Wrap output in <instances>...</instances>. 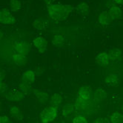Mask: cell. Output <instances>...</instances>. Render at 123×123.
<instances>
[{"instance_id":"cell-5","label":"cell","mask_w":123,"mask_h":123,"mask_svg":"<svg viewBox=\"0 0 123 123\" xmlns=\"http://www.w3.org/2000/svg\"><path fill=\"white\" fill-rule=\"evenodd\" d=\"M15 22V17L9 10L6 8L0 10V23L5 25H13Z\"/></svg>"},{"instance_id":"cell-7","label":"cell","mask_w":123,"mask_h":123,"mask_svg":"<svg viewBox=\"0 0 123 123\" xmlns=\"http://www.w3.org/2000/svg\"><path fill=\"white\" fill-rule=\"evenodd\" d=\"M91 101H82L76 99L74 104L75 110L81 113L88 112L90 110H91Z\"/></svg>"},{"instance_id":"cell-12","label":"cell","mask_w":123,"mask_h":123,"mask_svg":"<svg viewBox=\"0 0 123 123\" xmlns=\"http://www.w3.org/2000/svg\"><path fill=\"white\" fill-rule=\"evenodd\" d=\"M11 60L13 62L18 66H24L27 64V58L26 55H20V54H14L12 55Z\"/></svg>"},{"instance_id":"cell-29","label":"cell","mask_w":123,"mask_h":123,"mask_svg":"<svg viewBox=\"0 0 123 123\" xmlns=\"http://www.w3.org/2000/svg\"><path fill=\"white\" fill-rule=\"evenodd\" d=\"M5 88H6V86L5 82H0V93H4L5 91Z\"/></svg>"},{"instance_id":"cell-24","label":"cell","mask_w":123,"mask_h":123,"mask_svg":"<svg viewBox=\"0 0 123 123\" xmlns=\"http://www.w3.org/2000/svg\"><path fill=\"white\" fill-rule=\"evenodd\" d=\"M111 123H122L123 116L122 114L119 112H114L111 116Z\"/></svg>"},{"instance_id":"cell-17","label":"cell","mask_w":123,"mask_h":123,"mask_svg":"<svg viewBox=\"0 0 123 123\" xmlns=\"http://www.w3.org/2000/svg\"><path fill=\"white\" fill-rule=\"evenodd\" d=\"M63 101V99L62 97L58 93H55L50 98V105L51 106H54V107H59V105L62 104Z\"/></svg>"},{"instance_id":"cell-13","label":"cell","mask_w":123,"mask_h":123,"mask_svg":"<svg viewBox=\"0 0 123 123\" xmlns=\"http://www.w3.org/2000/svg\"><path fill=\"white\" fill-rule=\"evenodd\" d=\"M35 79H36V75H35L34 72L32 70H28L22 75V83L31 84L35 81Z\"/></svg>"},{"instance_id":"cell-3","label":"cell","mask_w":123,"mask_h":123,"mask_svg":"<svg viewBox=\"0 0 123 123\" xmlns=\"http://www.w3.org/2000/svg\"><path fill=\"white\" fill-rule=\"evenodd\" d=\"M13 48L17 54L27 55L30 51V46L25 41L23 40H15L13 42Z\"/></svg>"},{"instance_id":"cell-25","label":"cell","mask_w":123,"mask_h":123,"mask_svg":"<svg viewBox=\"0 0 123 123\" xmlns=\"http://www.w3.org/2000/svg\"><path fill=\"white\" fill-rule=\"evenodd\" d=\"M65 43V37L62 35H56V36L54 37V40H53V44H54L55 46L57 47H61L64 45Z\"/></svg>"},{"instance_id":"cell-30","label":"cell","mask_w":123,"mask_h":123,"mask_svg":"<svg viewBox=\"0 0 123 123\" xmlns=\"http://www.w3.org/2000/svg\"><path fill=\"white\" fill-rule=\"evenodd\" d=\"M93 123H108V122L105 119L100 118V119H96L95 121H93Z\"/></svg>"},{"instance_id":"cell-19","label":"cell","mask_w":123,"mask_h":123,"mask_svg":"<svg viewBox=\"0 0 123 123\" xmlns=\"http://www.w3.org/2000/svg\"><path fill=\"white\" fill-rule=\"evenodd\" d=\"M108 96V93L102 88H98L94 93V101H99L102 99H106Z\"/></svg>"},{"instance_id":"cell-11","label":"cell","mask_w":123,"mask_h":123,"mask_svg":"<svg viewBox=\"0 0 123 123\" xmlns=\"http://www.w3.org/2000/svg\"><path fill=\"white\" fill-rule=\"evenodd\" d=\"M108 13L113 20H122V11L119 6L112 5L110 7Z\"/></svg>"},{"instance_id":"cell-28","label":"cell","mask_w":123,"mask_h":123,"mask_svg":"<svg viewBox=\"0 0 123 123\" xmlns=\"http://www.w3.org/2000/svg\"><path fill=\"white\" fill-rule=\"evenodd\" d=\"M5 70L2 69V68H0V82H3L5 81Z\"/></svg>"},{"instance_id":"cell-23","label":"cell","mask_w":123,"mask_h":123,"mask_svg":"<svg viewBox=\"0 0 123 123\" xmlns=\"http://www.w3.org/2000/svg\"><path fill=\"white\" fill-rule=\"evenodd\" d=\"M22 7V3L19 0H11L10 8L12 12L19 11Z\"/></svg>"},{"instance_id":"cell-31","label":"cell","mask_w":123,"mask_h":123,"mask_svg":"<svg viewBox=\"0 0 123 123\" xmlns=\"http://www.w3.org/2000/svg\"><path fill=\"white\" fill-rule=\"evenodd\" d=\"M56 0H44V2H45V3L48 6V5H50L52 4H54Z\"/></svg>"},{"instance_id":"cell-6","label":"cell","mask_w":123,"mask_h":123,"mask_svg":"<svg viewBox=\"0 0 123 123\" xmlns=\"http://www.w3.org/2000/svg\"><path fill=\"white\" fill-rule=\"evenodd\" d=\"M92 92L91 87L88 86H82L80 87L77 93V99L82 101H91L92 99Z\"/></svg>"},{"instance_id":"cell-16","label":"cell","mask_w":123,"mask_h":123,"mask_svg":"<svg viewBox=\"0 0 123 123\" xmlns=\"http://www.w3.org/2000/svg\"><path fill=\"white\" fill-rule=\"evenodd\" d=\"M108 56L110 59V62H117V61L119 60L122 58V52L120 49H113L109 51Z\"/></svg>"},{"instance_id":"cell-18","label":"cell","mask_w":123,"mask_h":123,"mask_svg":"<svg viewBox=\"0 0 123 123\" xmlns=\"http://www.w3.org/2000/svg\"><path fill=\"white\" fill-rule=\"evenodd\" d=\"M48 22L45 21V20H44L41 18H39V19H37V20H35L33 23H32V25H33V27L35 29H37V30H43V29H45L46 27H47V24Z\"/></svg>"},{"instance_id":"cell-34","label":"cell","mask_w":123,"mask_h":123,"mask_svg":"<svg viewBox=\"0 0 123 123\" xmlns=\"http://www.w3.org/2000/svg\"><path fill=\"white\" fill-rule=\"evenodd\" d=\"M0 108H1V105H0Z\"/></svg>"},{"instance_id":"cell-20","label":"cell","mask_w":123,"mask_h":123,"mask_svg":"<svg viewBox=\"0 0 123 123\" xmlns=\"http://www.w3.org/2000/svg\"><path fill=\"white\" fill-rule=\"evenodd\" d=\"M33 93L34 94L36 95L37 96V98L40 101L41 103H44V104H45L48 101V99H49V95L45 93H44L41 90H33Z\"/></svg>"},{"instance_id":"cell-4","label":"cell","mask_w":123,"mask_h":123,"mask_svg":"<svg viewBox=\"0 0 123 123\" xmlns=\"http://www.w3.org/2000/svg\"><path fill=\"white\" fill-rule=\"evenodd\" d=\"M24 93L19 89H11L7 90L5 93L6 99L9 100L11 101H19L23 99L24 98Z\"/></svg>"},{"instance_id":"cell-27","label":"cell","mask_w":123,"mask_h":123,"mask_svg":"<svg viewBox=\"0 0 123 123\" xmlns=\"http://www.w3.org/2000/svg\"><path fill=\"white\" fill-rule=\"evenodd\" d=\"M0 123H12V122L8 116H0Z\"/></svg>"},{"instance_id":"cell-10","label":"cell","mask_w":123,"mask_h":123,"mask_svg":"<svg viewBox=\"0 0 123 123\" xmlns=\"http://www.w3.org/2000/svg\"><path fill=\"white\" fill-rule=\"evenodd\" d=\"M96 63L100 66H106L110 64L109 56L107 52H101L96 58Z\"/></svg>"},{"instance_id":"cell-21","label":"cell","mask_w":123,"mask_h":123,"mask_svg":"<svg viewBox=\"0 0 123 123\" xmlns=\"http://www.w3.org/2000/svg\"><path fill=\"white\" fill-rule=\"evenodd\" d=\"M9 113H10V115L13 118H16V119H19V120L22 119V113H21V111L18 107L11 106V108L9 109Z\"/></svg>"},{"instance_id":"cell-14","label":"cell","mask_w":123,"mask_h":123,"mask_svg":"<svg viewBox=\"0 0 123 123\" xmlns=\"http://www.w3.org/2000/svg\"><path fill=\"white\" fill-rule=\"evenodd\" d=\"M112 21L113 19L108 11H102L99 16V22L102 25H108Z\"/></svg>"},{"instance_id":"cell-26","label":"cell","mask_w":123,"mask_h":123,"mask_svg":"<svg viewBox=\"0 0 123 123\" xmlns=\"http://www.w3.org/2000/svg\"><path fill=\"white\" fill-rule=\"evenodd\" d=\"M73 123H88L86 117L81 114H79L76 115L74 119H73Z\"/></svg>"},{"instance_id":"cell-15","label":"cell","mask_w":123,"mask_h":123,"mask_svg":"<svg viewBox=\"0 0 123 123\" xmlns=\"http://www.w3.org/2000/svg\"><path fill=\"white\" fill-rule=\"evenodd\" d=\"M76 10L78 14L82 16H87L90 14V7L89 5L85 3L82 2L80 3L76 6Z\"/></svg>"},{"instance_id":"cell-1","label":"cell","mask_w":123,"mask_h":123,"mask_svg":"<svg viewBox=\"0 0 123 123\" xmlns=\"http://www.w3.org/2000/svg\"><path fill=\"white\" fill-rule=\"evenodd\" d=\"M48 15L52 20L56 22L65 20L69 14L73 11V7L70 5H62L54 3L48 6Z\"/></svg>"},{"instance_id":"cell-32","label":"cell","mask_w":123,"mask_h":123,"mask_svg":"<svg viewBox=\"0 0 123 123\" xmlns=\"http://www.w3.org/2000/svg\"><path fill=\"white\" fill-rule=\"evenodd\" d=\"M113 2L114 4H117V5H122L123 0H113Z\"/></svg>"},{"instance_id":"cell-22","label":"cell","mask_w":123,"mask_h":123,"mask_svg":"<svg viewBox=\"0 0 123 123\" xmlns=\"http://www.w3.org/2000/svg\"><path fill=\"white\" fill-rule=\"evenodd\" d=\"M74 110H75L74 105H73V104H67V105H65V106L63 108V110H62V113H63L64 117L69 118L73 114Z\"/></svg>"},{"instance_id":"cell-2","label":"cell","mask_w":123,"mask_h":123,"mask_svg":"<svg viewBox=\"0 0 123 123\" xmlns=\"http://www.w3.org/2000/svg\"><path fill=\"white\" fill-rule=\"evenodd\" d=\"M57 115L58 108L50 105L42 111L40 114L41 122L42 123H50L56 118Z\"/></svg>"},{"instance_id":"cell-8","label":"cell","mask_w":123,"mask_h":123,"mask_svg":"<svg viewBox=\"0 0 123 123\" xmlns=\"http://www.w3.org/2000/svg\"><path fill=\"white\" fill-rule=\"evenodd\" d=\"M33 43L34 47L38 50L39 53H45L48 46V42L45 38L42 37H37L33 40Z\"/></svg>"},{"instance_id":"cell-9","label":"cell","mask_w":123,"mask_h":123,"mask_svg":"<svg viewBox=\"0 0 123 123\" xmlns=\"http://www.w3.org/2000/svg\"><path fill=\"white\" fill-rule=\"evenodd\" d=\"M105 84L110 87H117L120 84V78L116 74H109L105 78Z\"/></svg>"},{"instance_id":"cell-33","label":"cell","mask_w":123,"mask_h":123,"mask_svg":"<svg viewBox=\"0 0 123 123\" xmlns=\"http://www.w3.org/2000/svg\"><path fill=\"white\" fill-rule=\"evenodd\" d=\"M3 37V33L2 32V31H0V40H1Z\"/></svg>"}]
</instances>
